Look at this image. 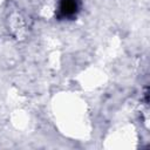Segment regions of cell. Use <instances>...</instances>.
I'll list each match as a JSON object with an SVG mask.
<instances>
[{"label": "cell", "mask_w": 150, "mask_h": 150, "mask_svg": "<svg viewBox=\"0 0 150 150\" xmlns=\"http://www.w3.org/2000/svg\"><path fill=\"white\" fill-rule=\"evenodd\" d=\"M80 0H60L56 16L60 20L67 19L71 20L76 18L79 11H80Z\"/></svg>", "instance_id": "cell-1"}]
</instances>
